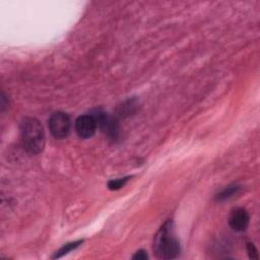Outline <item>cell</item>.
Segmentation results:
<instances>
[{
  "label": "cell",
  "mask_w": 260,
  "mask_h": 260,
  "mask_svg": "<svg viewBox=\"0 0 260 260\" xmlns=\"http://www.w3.org/2000/svg\"><path fill=\"white\" fill-rule=\"evenodd\" d=\"M153 251L159 259H174L179 256L180 245L171 220L164 223L154 236Z\"/></svg>",
  "instance_id": "cell-1"
},
{
  "label": "cell",
  "mask_w": 260,
  "mask_h": 260,
  "mask_svg": "<svg viewBox=\"0 0 260 260\" xmlns=\"http://www.w3.org/2000/svg\"><path fill=\"white\" fill-rule=\"evenodd\" d=\"M20 137L23 148L29 154L40 153L45 146V132L36 118H25L20 124Z\"/></svg>",
  "instance_id": "cell-2"
},
{
  "label": "cell",
  "mask_w": 260,
  "mask_h": 260,
  "mask_svg": "<svg viewBox=\"0 0 260 260\" xmlns=\"http://www.w3.org/2000/svg\"><path fill=\"white\" fill-rule=\"evenodd\" d=\"M49 130L57 139L67 137L71 130V121L69 116L63 112L54 113L49 119Z\"/></svg>",
  "instance_id": "cell-3"
},
{
  "label": "cell",
  "mask_w": 260,
  "mask_h": 260,
  "mask_svg": "<svg viewBox=\"0 0 260 260\" xmlns=\"http://www.w3.org/2000/svg\"><path fill=\"white\" fill-rule=\"evenodd\" d=\"M96 127V121L91 114L79 116L75 121V131L80 138L86 139L91 137L94 134Z\"/></svg>",
  "instance_id": "cell-4"
},
{
  "label": "cell",
  "mask_w": 260,
  "mask_h": 260,
  "mask_svg": "<svg viewBox=\"0 0 260 260\" xmlns=\"http://www.w3.org/2000/svg\"><path fill=\"white\" fill-rule=\"evenodd\" d=\"M250 221L249 213L244 208L234 209L229 217V223L231 228L237 232H244L247 230Z\"/></svg>",
  "instance_id": "cell-5"
},
{
  "label": "cell",
  "mask_w": 260,
  "mask_h": 260,
  "mask_svg": "<svg viewBox=\"0 0 260 260\" xmlns=\"http://www.w3.org/2000/svg\"><path fill=\"white\" fill-rule=\"evenodd\" d=\"M91 115L94 117L98 126H100L109 136L113 138L117 136V132H118L117 124L113 120H111V118L107 115V113L101 110H96Z\"/></svg>",
  "instance_id": "cell-6"
},
{
  "label": "cell",
  "mask_w": 260,
  "mask_h": 260,
  "mask_svg": "<svg viewBox=\"0 0 260 260\" xmlns=\"http://www.w3.org/2000/svg\"><path fill=\"white\" fill-rule=\"evenodd\" d=\"M241 190V186L239 185H231V186H228L226 188H224L221 192H219L217 195H216V200L218 201H223V200H226V199H230L231 197L235 196L236 194H238Z\"/></svg>",
  "instance_id": "cell-7"
},
{
  "label": "cell",
  "mask_w": 260,
  "mask_h": 260,
  "mask_svg": "<svg viewBox=\"0 0 260 260\" xmlns=\"http://www.w3.org/2000/svg\"><path fill=\"white\" fill-rule=\"evenodd\" d=\"M82 242H83L82 240H78V241H74V242H70V243L65 244L62 248H60V249L56 252V254L53 256V258H54V259L60 258V257L66 255V254H68L69 252L75 250Z\"/></svg>",
  "instance_id": "cell-8"
},
{
  "label": "cell",
  "mask_w": 260,
  "mask_h": 260,
  "mask_svg": "<svg viewBox=\"0 0 260 260\" xmlns=\"http://www.w3.org/2000/svg\"><path fill=\"white\" fill-rule=\"evenodd\" d=\"M128 179H129V177L111 180V181L108 183V188H109L110 190H118V189H121V188L124 187V185L127 183Z\"/></svg>",
  "instance_id": "cell-9"
},
{
  "label": "cell",
  "mask_w": 260,
  "mask_h": 260,
  "mask_svg": "<svg viewBox=\"0 0 260 260\" xmlns=\"http://www.w3.org/2000/svg\"><path fill=\"white\" fill-rule=\"evenodd\" d=\"M247 251H248V255H249L250 259H255V260H257V259L259 258L257 249H256V247H255L252 243H248V244H247Z\"/></svg>",
  "instance_id": "cell-10"
},
{
  "label": "cell",
  "mask_w": 260,
  "mask_h": 260,
  "mask_svg": "<svg viewBox=\"0 0 260 260\" xmlns=\"http://www.w3.org/2000/svg\"><path fill=\"white\" fill-rule=\"evenodd\" d=\"M132 259H135V260H145L147 259V254L144 250H139L137 251L133 256H132Z\"/></svg>",
  "instance_id": "cell-11"
}]
</instances>
